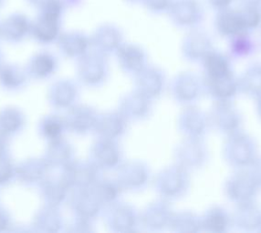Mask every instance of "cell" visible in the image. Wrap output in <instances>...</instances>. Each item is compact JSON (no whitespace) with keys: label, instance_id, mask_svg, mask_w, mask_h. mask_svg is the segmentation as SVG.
Wrapping results in <instances>:
<instances>
[{"label":"cell","instance_id":"cell-1","mask_svg":"<svg viewBox=\"0 0 261 233\" xmlns=\"http://www.w3.org/2000/svg\"><path fill=\"white\" fill-rule=\"evenodd\" d=\"M223 156L226 163L235 169H248L259 156L257 140L242 130L227 135Z\"/></svg>","mask_w":261,"mask_h":233},{"label":"cell","instance_id":"cell-2","mask_svg":"<svg viewBox=\"0 0 261 233\" xmlns=\"http://www.w3.org/2000/svg\"><path fill=\"white\" fill-rule=\"evenodd\" d=\"M261 186L248 169H236L225 183L226 198L238 204L256 201Z\"/></svg>","mask_w":261,"mask_h":233},{"label":"cell","instance_id":"cell-3","mask_svg":"<svg viewBox=\"0 0 261 233\" xmlns=\"http://www.w3.org/2000/svg\"><path fill=\"white\" fill-rule=\"evenodd\" d=\"M190 185L188 170L175 164L165 168L156 178L158 192L166 199H178L186 194Z\"/></svg>","mask_w":261,"mask_h":233},{"label":"cell","instance_id":"cell-4","mask_svg":"<svg viewBox=\"0 0 261 233\" xmlns=\"http://www.w3.org/2000/svg\"><path fill=\"white\" fill-rule=\"evenodd\" d=\"M209 123L215 130L223 134H230L241 130L243 116L231 100L216 101L208 114Z\"/></svg>","mask_w":261,"mask_h":233},{"label":"cell","instance_id":"cell-5","mask_svg":"<svg viewBox=\"0 0 261 233\" xmlns=\"http://www.w3.org/2000/svg\"><path fill=\"white\" fill-rule=\"evenodd\" d=\"M176 164L187 170L200 168L206 163L208 151L202 138H186L175 151Z\"/></svg>","mask_w":261,"mask_h":233},{"label":"cell","instance_id":"cell-6","mask_svg":"<svg viewBox=\"0 0 261 233\" xmlns=\"http://www.w3.org/2000/svg\"><path fill=\"white\" fill-rule=\"evenodd\" d=\"M204 82L197 75L192 72H183L177 75L172 84V93L180 103L192 105L200 98Z\"/></svg>","mask_w":261,"mask_h":233},{"label":"cell","instance_id":"cell-7","mask_svg":"<svg viewBox=\"0 0 261 233\" xmlns=\"http://www.w3.org/2000/svg\"><path fill=\"white\" fill-rule=\"evenodd\" d=\"M172 20L178 26L193 28L204 18V10L197 0H175L169 7Z\"/></svg>","mask_w":261,"mask_h":233},{"label":"cell","instance_id":"cell-8","mask_svg":"<svg viewBox=\"0 0 261 233\" xmlns=\"http://www.w3.org/2000/svg\"><path fill=\"white\" fill-rule=\"evenodd\" d=\"M179 129L186 138H202L208 129V115L194 105H187L180 114Z\"/></svg>","mask_w":261,"mask_h":233},{"label":"cell","instance_id":"cell-9","mask_svg":"<svg viewBox=\"0 0 261 233\" xmlns=\"http://www.w3.org/2000/svg\"><path fill=\"white\" fill-rule=\"evenodd\" d=\"M98 168L92 162H70L64 167L62 178L70 188H90L98 182Z\"/></svg>","mask_w":261,"mask_h":233},{"label":"cell","instance_id":"cell-10","mask_svg":"<svg viewBox=\"0 0 261 233\" xmlns=\"http://www.w3.org/2000/svg\"><path fill=\"white\" fill-rule=\"evenodd\" d=\"M203 82L205 91L216 101L232 100L240 92L239 80L233 72L218 77H205Z\"/></svg>","mask_w":261,"mask_h":233},{"label":"cell","instance_id":"cell-11","mask_svg":"<svg viewBox=\"0 0 261 233\" xmlns=\"http://www.w3.org/2000/svg\"><path fill=\"white\" fill-rule=\"evenodd\" d=\"M231 217L232 225L241 231H261V208L256 201L238 204Z\"/></svg>","mask_w":261,"mask_h":233},{"label":"cell","instance_id":"cell-12","mask_svg":"<svg viewBox=\"0 0 261 233\" xmlns=\"http://www.w3.org/2000/svg\"><path fill=\"white\" fill-rule=\"evenodd\" d=\"M79 64V75L87 84H98L107 75V62L100 53L84 54Z\"/></svg>","mask_w":261,"mask_h":233},{"label":"cell","instance_id":"cell-13","mask_svg":"<svg viewBox=\"0 0 261 233\" xmlns=\"http://www.w3.org/2000/svg\"><path fill=\"white\" fill-rule=\"evenodd\" d=\"M213 45L208 35L200 31H192L186 36L182 44V52L185 57L190 61H202Z\"/></svg>","mask_w":261,"mask_h":233},{"label":"cell","instance_id":"cell-14","mask_svg":"<svg viewBox=\"0 0 261 233\" xmlns=\"http://www.w3.org/2000/svg\"><path fill=\"white\" fill-rule=\"evenodd\" d=\"M102 205L92 186L85 189H78V192L72 198V207L80 219L91 220L99 213Z\"/></svg>","mask_w":261,"mask_h":233},{"label":"cell","instance_id":"cell-15","mask_svg":"<svg viewBox=\"0 0 261 233\" xmlns=\"http://www.w3.org/2000/svg\"><path fill=\"white\" fill-rule=\"evenodd\" d=\"M148 168L140 162H127L119 168L116 182L122 189H139L148 181Z\"/></svg>","mask_w":261,"mask_h":233},{"label":"cell","instance_id":"cell-16","mask_svg":"<svg viewBox=\"0 0 261 233\" xmlns=\"http://www.w3.org/2000/svg\"><path fill=\"white\" fill-rule=\"evenodd\" d=\"M92 163L100 168H113L117 166L121 158L120 150L114 139L100 138L93 145Z\"/></svg>","mask_w":261,"mask_h":233},{"label":"cell","instance_id":"cell-17","mask_svg":"<svg viewBox=\"0 0 261 233\" xmlns=\"http://www.w3.org/2000/svg\"><path fill=\"white\" fill-rule=\"evenodd\" d=\"M97 118L98 115L92 108L87 106H75L70 108L63 120L69 130L77 133H84L94 129Z\"/></svg>","mask_w":261,"mask_h":233},{"label":"cell","instance_id":"cell-18","mask_svg":"<svg viewBox=\"0 0 261 233\" xmlns=\"http://www.w3.org/2000/svg\"><path fill=\"white\" fill-rule=\"evenodd\" d=\"M135 210L126 204L113 203L106 215L107 225L115 231H130L136 225Z\"/></svg>","mask_w":261,"mask_h":233},{"label":"cell","instance_id":"cell-19","mask_svg":"<svg viewBox=\"0 0 261 233\" xmlns=\"http://www.w3.org/2000/svg\"><path fill=\"white\" fill-rule=\"evenodd\" d=\"M215 25L218 34L228 39L248 32L245 28L239 10L232 8L218 11Z\"/></svg>","mask_w":261,"mask_h":233},{"label":"cell","instance_id":"cell-20","mask_svg":"<svg viewBox=\"0 0 261 233\" xmlns=\"http://www.w3.org/2000/svg\"><path fill=\"white\" fill-rule=\"evenodd\" d=\"M31 21L21 13H13L6 17L4 21L0 23V37L3 39L18 42L31 33Z\"/></svg>","mask_w":261,"mask_h":233},{"label":"cell","instance_id":"cell-21","mask_svg":"<svg viewBox=\"0 0 261 233\" xmlns=\"http://www.w3.org/2000/svg\"><path fill=\"white\" fill-rule=\"evenodd\" d=\"M137 91L151 99L160 95L165 86V76L160 69L147 68L137 73Z\"/></svg>","mask_w":261,"mask_h":233},{"label":"cell","instance_id":"cell-22","mask_svg":"<svg viewBox=\"0 0 261 233\" xmlns=\"http://www.w3.org/2000/svg\"><path fill=\"white\" fill-rule=\"evenodd\" d=\"M174 213L166 201H156L144 210L142 220L150 229H164L169 227Z\"/></svg>","mask_w":261,"mask_h":233},{"label":"cell","instance_id":"cell-23","mask_svg":"<svg viewBox=\"0 0 261 233\" xmlns=\"http://www.w3.org/2000/svg\"><path fill=\"white\" fill-rule=\"evenodd\" d=\"M126 128V118L122 113L111 112L98 116L94 130L100 138L114 139L122 135Z\"/></svg>","mask_w":261,"mask_h":233},{"label":"cell","instance_id":"cell-24","mask_svg":"<svg viewBox=\"0 0 261 233\" xmlns=\"http://www.w3.org/2000/svg\"><path fill=\"white\" fill-rule=\"evenodd\" d=\"M238 80L240 93L248 98L257 99L261 95V61L250 63Z\"/></svg>","mask_w":261,"mask_h":233},{"label":"cell","instance_id":"cell-25","mask_svg":"<svg viewBox=\"0 0 261 233\" xmlns=\"http://www.w3.org/2000/svg\"><path fill=\"white\" fill-rule=\"evenodd\" d=\"M60 17L40 13L38 19L31 24V34L41 43H50L59 37Z\"/></svg>","mask_w":261,"mask_h":233},{"label":"cell","instance_id":"cell-26","mask_svg":"<svg viewBox=\"0 0 261 233\" xmlns=\"http://www.w3.org/2000/svg\"><path fill=\"white\" fill-rule=\"evenodd\" d=\"M232 226V217L225 209L219 206L210 208L202 217L203 230L213 233L227 231Z\"/></svg>","mask_w":261,"mask_h":233},{"label":"cell","instance_id":"cell-27","mask_svg":"<svg viewBox=\"0 0 261 233\" xmlns=\"http://www.w3.org/2000/svg\"><path fill=\"white\" fill-rule=\"evenodd\" d=\"M119 62L123 69L132 73H138L145 67V54L135 45H122L118 48Z\"/></svg>","mask_w":261,"mask_h":233},{"label":"cell","instance_id":"cell-28","mask_svg":"<svg viewBox=\"0 0 261 233\" xmlns=\"http://www.w3.org/2000/svg\"><path fill=\"white\" fill-rule=\"evenodd\" d=\"M59 45L67 56H82L87 52L90 42L82 33L68 32L59 37Z\"/></svg>","mask_w":261,"mask_h":233},{"label":"cell","instance_id":"cell-29","mask_svg":"<svg viewBox=\"0 0 261 233\" xmlns=\"http://www.w3.org/2000/svg\"><path fill=\"white\" fill-rule=\"evenodd\" d=\"M205 77H218L231 73L230 59L220 52L212 50L202 61Z\"/></svg>","mask_w":261,"mask_h":233},{"label":"cell","instance_id":"cell-30","mask_svg":"<svg viewBox=\"0 0 261 233\" xmlns=\"http://www.w3.org/2000/svg\"><path fill=\"white\" fill-rule=\"evenodd\" d=\"M148 97L136 91L127 96L122 102V112L126 119H139L145 116L150 109Z\"/></svg>","mask_w":261,"mask_h":233},{"label":"cell","instance_id":"cell-31","mask_svg":"<svg viewBox=\"0 0 261 233\" xmlns=\"http://www.w3.org/2000/svg\"><path fill=\"white\" fill-rule=\"evenodd\" d=\"M170 228L176 232L194 233L203 230L202 217L193 212L174 213L170 222Z\"/></svg>","mask_w":261,"mask_h":233},{"label":"cell","instance_id":"cell-32","mask_svg":"<svg viewBox=\"0 0 261 233\" xmlns=\"http://www.w3.org/2000/svg\"><path fill=\"white\" fill-rule=\"evenodd\" d=\"M70 186L67 184L61 176L60 179H45L43 180L42 192L48 205L55 207L65 199Z\"/></svg>","mask_w":261,"mask_h":233},{"label":"cell","instance_id":"cell-33","mask_svg":"<svg viewBox=\"0 0 261 233\" xmlns=\"http://www.w3.org/2000/svg\"><path fill=\"white\" fill-rule=\"evenodd\" d=\"M72 150L61 138L51 141L47 151L46 161L49 167H66L71 161Z\"/></svg>","mask_w":261,"mask_h":233},{"label":"cell","instance_id":"cell-34","mask_svg":"<svg viewBox=\"0 0 261 233\" xmlns=\"http://www.w3.org/2000/svg\"><path fill=\"white\" fill-rule=\"evenodd\" d=\"M229 40L230 55L238 60L249 57L257 50V42L249 32L236 36Z\"/></svg>","mask_w":261,"mask_h":233},{"label":"cell","instance_id":"cell-35","mask_svg":"<svg viewBox=\"0 0 261 233\" xmlns=\"http://www.w3.org/2000/svg\"><path fill=\"white\" fill-rule=\"evenodd\" d=\"M49 168L50 167L45 160H29L18 168V174L23 182H39L47 176Z\"/></svg>","mask_w":261,"mask_h":233},{"label":"cell","instance_id":"cell-36","mask_svg":"<svg viewBox=\"0 0 261 233\" xmlns=\"http://www.w3.org/2000/svg\"><path fill=\"white\" fill-rule=\"evenodd\" d=\"M76 95L77 89L73 83L60 81L53 85L50 91V100L56 107L65 108L74 101Z\"/></svg>","mask_w":261,"mask_h":233},{"label":"cell","instance_id":"cell-37","mask_svg":"<svg viewBox=\"0 0 261 233\" xmlns=\"http://www.w3.org/2000/svg\"><path fill=\"white\" fill-rule=\"evenodd\" d=\"M93 42L100 52L113 51L120 46L121 34L114 27H101L96 32Z\"/></svg>","mask_w":261,"mask_h":233},{"label":"cell","instance_id":"cell-38","mask_svg":"<svg viewBox=\"0 0 261 233\" xmlns=\"http://www.w3.org/2000/svg\"><path fill=\"white\" fill-rule=\"evenodd\" d=\"M56 67V61L48 53H40L31 61V72L36 78H42L51 75Z\"/></svg>","mask_w":261,"mask_h":233},{"label":"cell","instance_id":"cell-39","mask_svg":"<svg viewBox=\"0 0 261 233\" xmlns=\"http://www.w3.org/2000/svg\"><path fill=\"white\" fill-rule=\"evenodd\" d=\"M240 17L245 28L248 32L259 30L261 27V6L256 5H240Z\"/></svg>","mask_w":261,"mask_h":233},{"label":"cell","instance_id":"cell-40","mask_svg":"<svg viewBox=\"0 0 261 233\" xmlns=\"http://www.w3.org/2000/svg\"><path fill=\"white\" fill-rule=\"evenodd\" d=\"M61 225V218L55 207L49 206L45 208L36 219V226L41 230L55 231L60 229Z\"/></svg>","mask_w":261,"mask_h":233},{"label":"cell","instance_id":"cell-41","mask_svg":"<svg viewBox=\"0 0 261 233\" xmlns=\"http://www.w3.org/2000/svg\"><path fill=\"white\" fill-rule=\"evenodd\" d=\"M92 188L102 204H113L122 190L116 181L97 182Z\"/></svg>","mask_w":261,"mask_h":233},{"label":"cell","instance_id":"cell-42","mask_svg":"<svg viewBox=\"0 0 261 233\" xmlns=\"http://www.w3.org/2000/svg\"><path fill=\"white\" fill-rule=\"evenodd\" d=\"M22 123L23 116L17 109L8 108L0 113V131L4 135L16 132Z\"/></svg>","mask_w":261,"mask_h":233},{"label":"cell","instance_id":"cell-43","mask_svg":"<svg viewBox=\"0 0 261 233\" xmlns=\"http://www.w3.org/2000/svg\"><path fill=\"white\" fill-rule=\"evenodd\" d=\"M64 120L57 116H47L41 123V131L44 137L49 140H56L61 138V134L65 128Z\"/></svg>","mask_w":261,"mask_h":233},{"label":"cell","instance_id":"cell-44","mask_svg":"<svg viewBox=\"0 0 261 233\" xmlns=\"http://www.w3.org/2000/svg\"><path fill=\"white\" fill-rule=\"evenodd\" d=\"M25 80V75L20 69L11 66H4L0 69V82L9 89L20 86Z\"/></svg>","mask_w":261,"mask_h":233},{"label":"cell","instance_id":"cell-45","mask_svg":"<svg viewBox=\"0 0 261 233\" xmlns=\"http://www.w3.org/2000/svg\"><path fill=\"white\" fill-rule=\"evenodd\" d=\"M13 174V168L9 160L0 156V184L9 182Z\"/></svg>","mask_w":261,"mask_h":233},{"label":"cell","instance_id":"cell-46","mask_svg":"<svg viewBox=\"0 0 261 233\" xmlns=\"http://www.w3.org/2000/svg\"><path fill=\"white\" fill-rule=\"evenodd\" d=\"M235 1L236 0H207L208 4L214 9L218 10V12L224 9H229Z\"/></svg>","mask_w":261,"mask_h":233},{"label":"cell","instance_id":"cell-47","mask_svg":"<svg viewBox=\"0 0 261 233\" xmlns=\"http://www.w3.org/2000/svg\"><path fill=\"white\" fill-rule=\"evenodd\" d=\"M249 170L251 171L253 176L257 180V182L261 186V155L257 157V160L253 163L252 166L249 168Z\"/></svg>","mask_w":261,"mask_h":233},{"label":"cell","instance_id":"cell-48","mask_svg":"<svg viewBox=\"0 0 261 233\" xmlns=\"http://www.w3.org/2000/svg\"><path fill=\"white\" fill-rule=\"evenodd\" d=\"M147 5L151 7V9L156 10H163L170 7L171 1L170 0H146Z\"/></svg>","mask_w":261,"mask_h":233},{"label":"cell","instance_id":"cell-49","mask_svg":"<svg viewBox=\"0 0 261 233\" xmlns=\"http://www.w3.org/2000/svg\"><path fill=\"white\" fill-rule=\"evenodd\" d=\"M8 223H9L8 218L5 215L4 212L0 211V230H3L8 226Z\"/></svg>","mask_w":261,"mask_h":233},{"label":"cell","instance_id":"cell-50","mask_svg":"<svg viewBox=\"0 0 261 233\" xmlns=\"http://www.w3.org/2000/svg\"><path fill=\"white\" fill-rule=\"evenodd\" d=\"M240 5H256L261 6V0H238Z\"/></svg>","mask_w":261,"mask_h":233},{"label":"cell","instance_id":"cell-51","mask_svg":"<svg viewBox=\"0 0 261 233\" xmlns=\"http://www.w3.org/2000/svg\"><path fill=\"white\" fill-rule=\"evenodd\" d=\"M31 5L38 7V8H41L44 4H46L48 0H28Z\"/></svg>","mask_w":261,"mask_h":233},{"label":"cell","instance_id":"cell-52","mask_svg":"<svg viewBox=\"0 0 261 233\" xmlns=\"http://www.w3.org/2000/svg\"><path fill=\"white\" fill-rule=\"evenodd\" d=\"M4 134L1 133V135H0V156H2V152L4 151Z\"/></svg>","mask_w":261,"mask_h":233},{"label":"cell","instance_id":"cell-53","mask_svg":"<svg viewBox=\"0 0 261 233\" xmlns=\"http://www.w3.org/2000/svg\"><path fill=\"white\" fill-rule=\"evenodd\" d=\"M256 100H257V113H258V116L261 119V95L257 99H256Z\"/></svg>","mask_w":261,"mask_h":233},{"label":"cell","instance_id":"cell-54","mask_svg":"<svg viewBox=\"0 0 261 233\" xmlns=\"http://www.w3.org/2000/svg\"><path fill=\"white\" fill-rule=\"evenodd\" d=\"M259 30H260V31H259V39H258V43H259V46H260L261 48V27Z\"/></svg>","mask_w":261,"mask_h":233},{"label":"cell","instance_id":"cell-55","mask_svg":"<svg viewBox=\"0 0 261 233\" xmlns=\"http://www.w3.org/2000/svg\"><path fill=\"white\" fill-rule=\"evenodd\" d=\"M5 0H0V8L2 7V5L4 4Z\"/></svg>","mask_w":261,"mask_h":233}]
</instances>
